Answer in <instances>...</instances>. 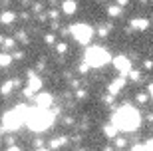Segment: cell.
I'll return each mask as SVG.
<instances>
[{
  "label": "cell",
  "mask_w": 153,
  "mask_h": 151,
  "mask_svg": "<svg viewBox=\"0 0 153 151\" xmlns=\"http://www.w3.org/2000/svg\"><path fill=\"white\" fill-rule=\"evenodd\" d=\"M129 78L133 80V82H137V80L141 78V74H139V72H133V70H131V72H129Z\"/></svg>",
  "instance_id": "obj_24"
},
{
  "label": "cell",
  "mask_w": 153,
  "mask_h": 151,
  "mask_svg": "<svg viewBox=\"0 0 153 151\" xmlns=\"http://www.w3.org/2000/svg\"><path fill=\"white\" fill-rule=\"evenodd\" d=\"M14 58H16V60H22L24 54H22V52H16V54H14Z\"/></svg>",
  "instance_id": "obj_35"
},
{
  "label": "cell",
  "mask_w": 153,
  "mask_h": 151,
  "mask_svg": "<svg viewBox=\"0 0 153 151\" xmlns=\"http://www.w3.org/2000/svg\"><path fill=\"white\" fill-rule=\"evenodd\" d=\"M42 8H44V6H42V4H34V12H40V10H42Z\"/></svg>",
  "instance_id": "obj_36"
},
{
  "label": "cell",
  "mask_w": 153,
  "mask_h": 151,
  "mask_svg": "<svg viewBox=\"0 0 153 151\" xmlns=\"http://www.w3.org/2000/svg\"><path fill=\"white\" fill-rule=\"evenodd\" d=\"M135 101H139V103L143 106V103H147V101H149V95L147 94H137L135 95Z\"/></svg>",
  "instance_id": "obj_18"
},
{
  "label": "cell",
  "mask_w": 153,
  "mask_h": 151,
  "mask_svg": "<svg viewBox=\"0 0 153 151\" xmlns=\"http://www.w3.org/2000/svg\"><path fill=\"white\" fill-rule=\"evenodd\" d=\"M52 121H54V115L48 109H42V107L26 109V115H24V123L32 131H44L52 125Z\"/></svg>",
  "instance_id": "obj_2"
},
{
  "label": "cell",
  "mask_w": 153,
  "mask_h": 151,
  "mask_svg": "<svg viewBox=\"0 0 153 151\" xmlns=\"http://www.w3.org/2000/svg\"><path fill=\"white\" fill-rule=\"evenodd\" d=\"M6 143H8V145H12V143H14V137H12V135H8V137H6Z\"/></svg>",
  "instance_id": "obj_33"
},
{
  "label": "cell",
  "mask_w": 153,
  "mask_h": 151,
  "mask_svg": "<svg viewBox=\"0 0 153 151\" xmlns=\"http://www.w3.org/2000/svg\"><path fill=\"white\" fill-rule=\"evenodd\" d=\"M108 32H109V30L105 28V26H102V28L97 30V34H100V36H102V38H105V36H108Z\"/></svg>",
  "instance_id": "obj_25"
},
{
  "label": "cell",
  "mask_w": 153,
  "mask_h": 151,
  "mask_svg": "<svg viewBox=\"0 0 153 151\" xmlns=\"http://www.w3.org/2000/svg\"><path fill=\"white\" fill-rule=\"evenodd\" d=\"M66 137H54V139L50 141V149L54 151V149H58V147H62V145H66Z\"/></svg>",
  "instance_id": "obj_14"
},
{
  "label": "cell",
  "mask_w": 153,
  "mask_h": 151,
  "mask_svg": "<svg viewBox=\"0 0 153 151\" xmlns=\"http://www.w3.org/2000/svg\"><path fill=\"white\" fill-rule=\"evenodd\" d=\"M123 86H125V80H123V76H121V78L114 80V82L108 86V91L111 95H115V94H119V91H121V88H123Z\"/></svg>",
  "instance_id": "obj_8"
},
{
  "label": "cell",
  "mask_w": 153,
  "mask_h": 151,
  "mask_svg": "<svg viewBox=\"0 0 153 151\" xmlns=\"http://www.w3.org/2000/svg\"><path fill=\"white\" fill-rule=\"evenodd\" d=\"M121 10H123V8H121L119 4H111V6H108V14H109L111 18L121 16Z\"/></svg>",
  "instance_id": "obj_13"
},
{
  "label": "cell",
  "mask_w": 153,
  "mask_h": 151,
  "mask_svg": "<svg viewBox=\"0 0 153 151\" xmlns=\"http://www.w3.org/2000/svg\"><path fill=\"white\" fill-rule=\"evenodd\" d=\"M6 151H22V149H20L18 145H14V143H12V145H8V149H6Z\"/></svg>",
  "instance_id": "obj_30"
},
{
  "label": "cell",
  "mask_w": 153,
  "mask_h": 151,
  "mask_svg": "<svg viewBox=\"0 0 153 151\" xmlns=\"http://www.w3.org/2000/svg\"><path fill=\"white\" fill-rule=\"evenodd\" d=\"M125 145H127V141H125L123 137H117V139H115V147H117V149H123Z\"/></svg>",
  "instance_id": "obj_20"
},
{
  "label": "cell",
  "mask_w": 153,
  "mask_h": 151,
  "mask_svg": "<svg viewBox=\"0 0 153 151\" xmlns=\"http://www.w3.org/2000/svg\"><path fill=\"white\" fill-rule=\"evenodd\" d=\"M62 10H64V14L72 16V14H76V10H78V4H76L74 0H64L62 2Z\"/></svg>",
  "instance_id": "obj_11"
},
{
  "label": "cell",
  "mask_w": 153,
  "mask_h": 151,
  "mask_svg": "<svg viewBox=\"0 0 153 151\" xmlns=\"http://www.w3.org/2000/svg\"><path fill=\"white\" fill-rule=\"evenodd\" d=\"M70 32L74 34V38L78 40L79 44H90L91 38H94V30H91V26H88V24H84V22L74 24V26L70 28Z\"/></svg>",
  "instance_id": "obj_5"
},
{
  "label": "cell",
  "mask_w": 153,
  "mask_h": 151,
  "mask_svg": "<svg viewBox=\"0 0 153 151\" xmlns=\"http://www.w3.org/2000/svg\"><path fill=\"white\" fill-rule=\"evenodd\" d=\"M24 115H26V107L24 106H18L16 109L6 112L4 115H2V125H4V129L6 131H16L24 123Z\"/></svg>",
  "instance_id": "obj_3"
},
{
  "label": "cell",
  "mask_w": 153,
  "mask_h": 151,
  "mask_svg": "<svg viewBox=\"0 0 153 151\" xmlns=\"http://www.w3.org/2000/svg\"><path fill=\"white\" fill-rule=\"evenodd\" d=\"M32 94H34V90H30L28 86H26V88H24V95H26V97H32Z\"/></svg>",
  "instance_id": "obj_28"
},
{
  "label": "cell",
  "mask_w": 153,
  "mask_h": 151,
  "mask_svg": "<svg viewBox=\"0 0 153 151\" xmlns=\"http://www.w3.org/2000/svg\"><path fill=\"white\" fill-rule=\"evenodd\" d=\"M111 123L117 125V129H123V131H135L139 125H141V115L135 107L131 106H123L121 109L111 115Z\"/></svg>",
  "instance_id": "obj_1"
},
{
  "label": "cell",
  "mask_w": 153,
  "mask_h": 151,
  "mask_svg": "<svg viewBox=\"0 0 153 151\" xmlns=\"http://www.w3.org/2000/svg\"><path fill=\"white\" fill-rule=\"evenodd\" d=\"M34 145L36 147H42V139H40V137H36V139H34Z\"/></svg>",
  "instance_id": "obj_32"
},
{
  "label": "cell",
  "mask_w": 153,
  "mask_h": 151,
  "mask_svg": "<svg viewBox=\"0 0 153 151\" xmlns=\"http://www.w3.org/2000/svg\"><path fill=\"white\" fill-rule=\"evenodd\" d=\"M127 2H129V0H117V4L121 6V8H123V6H127Z\"/></svg>",
  "instance_id": "obj_34"
},
{
  "label": "cell",
  "mask_w": 153,
  "mask_h": 151,
  "mask_svg": "<svg viewBox=\"0 0 153 151\" xmlns=\"http://www.w3.org/2000/svg\"><path fill=\"white\" fill-rule=\"evenodd\" d=\"M50 18H52V20H54V18H58V12H56V10H52V12H50Z\"/></svg>",
  "instance_id": "obj_38"
},
{
  "label": "cell",
  "mask_w": 153,
  "mask_h": 151,
  "mask_svg": "<svg viewBox=\"0 0 153 151\" xmlns=\"http://www.w3.org/2000/svg\"><path fill=\"white\" fill-rule=\"evenodd\" d=\"M114 66H115V70H117L121 76H129L131 62H129V58H127V56H115L114 58Z\"/></svg>",
  "instance_id": "obj_6"
},
{
  "label": "cell",
  "mask_w": 153,
  "mask_h": 151,
  "mask_svg": "<svg viewBox=\"0 0 153 151\" xmlns=\"http://www.w3.org/2000/svg\"><path fill=\"white\" fill-rule=\"evenodd\" d=\"M131 151H151V149H149V147H147V143H145V145H135Z\"/></svg>",
  "instance_id": "obj_23"
},
{
  "label": "cell",
  "mask_w": 153,
  "mask_h": 151,
  "mask_svg": "<svg viewBox=\"0 0 153 151\" xmlns=\"http://www.w3.org/2000/svg\"><path fill=\"white\" fill-rule=\"evenodd\" d=\"M131 28L133 30H147L149 20L147 18H133V20H131Z\"/></svg>",
  "instance_id": "obj_10"
},
{
  "label": "cell",
  "mask_w": 153,
  "mask_h": 151,
  "mask_svg": "<svg viewBox=\"0 0 153 151\" xmlns=\"http://www.w3.org/2000/svg\"><path fill=\"white\" fill-rule=\"evenodd\" d=\"M78 151H85V149H78Z\"/></svg>",
  "instance_id": "obj_44"
},
{
  "label": "cell",
  "mask_w": 153,
  "mask_h": 151,
  "mask_svg": "<svg viewBox=\"0 0 153 151\" xmlns=\"http://www.w3.org/2000/svg\"><path fill=\"white\" fill-rule=\"evenodd\" d=\"M36 151H52V149H44V147H38Z\"/></svg>",
  "instance_id": "obj_41"
},
{
  "label": "cell",
  "mask_w": 153,
  "mask_h": 151,
  "mask_svg": "<svg viewBox=\"0 0 153 151\" xmlns=\"http://www.w3.org/2000/svg\"><path fill=\"white\" fill-rule=\"evenodd\" d=\"M52 101H54V97H52L50 94H40L38 97H36V106L42 107V109H50Z\"/></svg>",
  "instance_id": "obj_7"
},
{
  "label": "cell",
  "mask_w": 153,
  "mask_h": 151,
  "mask_svg": "<svg viewBox=\"0 0 153 151\" xmlns=\"http://www.w3.org/2000/svg\"><path fill=\"white\" fill-rule=\"evenodd\" d=\"M10 64H12V56L6 54V52H2V54H0V68H8Z\"/></svg>",
  "instance_id": "obj_15"
},
{
  "label": "cell",
  "mask_w": 153,
  "mask_h": 151,
  "mask_svg": "<svg viewBox=\"0 0 153 151\" xmlns=\"http://www.w3.org/2000/svg\"><path fill=\"white\" fill-rule=\"evenodd\" d=\"M103 133H105V137H115L117 135V125L115 123H108L103 127Z\"/></svg>",
  "instance_id": "obj_12"
},
{
  "label": "cell",
  "mask_w": 153,
  "mask_h": 151,
  "mask_svg": "<svg viewBox=\"0 0 153 151\" xmlns=\"http://www.w3.org/2000/svg\"><path fill=\"white\" fill-rule=\"evenodd\" d=\"M147 119H149V121H153V113H149V115H147Z\"/></svg>",
  "instance_id": "obj_42"
},
{
  "label": "cell",
  "mask_w": 153,
  "mask_h": 151,
  "mask_svg": "<svg viewBox=\"0 0 153 151\" xmlns=\"http://www.w3.org/2000/svg\"><path fill=\"white\" fill-rule=\"evenodd\" d=\"M103 151H114V147H109V145H108V147H103Z\"/></svg>",
  "instance_id": "obj_40"
},
{
  "label": "cell",
  "mask_w": 153,
  "mask_h": 151,
  "mask_svg": "<svg viewBox=\"0 0 153 151\" xmlns=\"http://www.w3.org/2000/svg\"><path fill=\"white\" fill-rule=\"evenodd\" d=\"M147 147H149V149L153 151V139H149V141H147Z\"/></svg>",
  "instance_id": "obj_39"
},
{
  "label": "cell",
  "mask_w": 153,
  "mask_h": 151,
  "mask_svg": "<svg viewBox=\"0 0 153 151\" xmlns=\"http://www.w3.org/2000/svg\"><path fill=\"white\" fill-rule=\"evenodd\" d=\"M78 70H79V74H88V72H90V64H88V62H82V64H79V68H78Z\"/></svg>",
  "instance_id": "obj_19"
},
{
  "label": "cell",
  "mask_w": 153,
  "mask_h": 151,
  "mask_svg": "<svg viewBox=\"0 0 153 151\" xmlns=\"http://www.w3.org/2000/svg\"><path fill=\"white\" fill-rule=\"evenodd\" d=\"M143 2H147V0H143Z\"/></svg>",
  "instance_id": "obj_45"
},
{
  "label": "cell",
  "mask_w": 153,
  "mask_h": 151,
  "mask_svg": "<svg viewBox=\"0 0 153 151\" xmlns=\"http://www.w3.org/2000/svg\"><path fill=\"white\" fill-rule=\"evenodd\" d=\"M2 42H4V38H2V36H0V44H2Z\"/></svg>",
  "instance_id": "obj_43"
},
{
  "label": "cell",
  "mask_w": 153,
  "mask_h": 151,
  "mask_svg": "<svg viewBox=\"0 0 153 151\" xmlns=\"http://www.w3.org/2000/svg\"><path fill=\"white\" fill-rule=\"evenodd\" d=\"M56 52L60 54V56H64V54L68 52V44H66V42H60V44H56Z\"/></svg>",
  "instance_id": "obj_17"
},
{
  "label": "cell",
  "mask_w": 153,
  "mask_h": 151,
  "mask_svg": "<svg viewBox=\"0 0 153 151\" xmlns=\"http://www.w3.org/2000/svg\"><path fill=\"white\" fill-rule=\"evenodd\" d=\"M14 20H16V14L10 12V10H6V12L0 14V24H2V26H10V24H14Z\"/></svg>",
  "instance_id": "obj_9"
},
{
  "label": "cell",
  "mask_w": 153,
  "mask_h": 151,
  "mask_svg": "<svg viewBox=\"0 0 153 151\" xmlns=\"http://www.w3.org/2000/svg\"><path fill=\"white\" fill-rule=\"evenodd\" d=\"M103 101H105L108 106H111V103H114V95H111V94H109V95H105V97H103Z\"/></svg>",
  "instance_id": "obj_27"
},
{
  "label": "cell",
  "mask_w": 153,
  "mask_h": 151,
  "mask_svg": "<svg viewBox=\"0 0 153 151\" xmlns=\"http://www.w3.org/2000/svg\"><path fill=\"white\" fill-rule=\"evenodd\" d=\"M44 42H46V44H54V42H56L54 34H46V36H44Z\"/></svg>",
  "instance_id": "obj_21"
},
{
  "label": "cell",
  "mask_w": 153,
  "mask_h": 151,
  "mask_svg": "<svg viewBox=\"0 0 153 151\" xmlns=\"http://www.w3.org/2000/svg\"><path fill=\"white\" fill-rule=\"evenodd\" d=\"M85 62L90 64V68H102L109 62V52L103 50L102 46H91L85 52Z\"/></svg>",
  "instance_id": "obj_4"
},
{
  "label": "cell",
  "mask_w": 153,
  "mask_h": 151,
  "mask_svg": "<svg viewBox=\"0 0 153 151\" xmlns=\"http://www.w3.org/2000/svg\"><path fill=\"white\" fill-rule=\"evenodd\" d=\"M147 91H149V95L153 97V84H149V86H147Z\"/></svg>",
  "instance_id": "obj_37"
},
{
  "label": "cell",
  "mask_w": 153,
  "mask_h": 151,
  "mask_svg": "<svg viewBox=\"0 0 153 151\" xmlns=\"http://www.w3.org/2000/svg\"><path fill=\"white\" fill-rule=\"evenodd\" d=\"M2 44H4V48H12V46H14V38H4Z\"/></svg>",
  "instance_id": "obj_22"
},
{
  "label": "cell",
  "mask_w": 153,
  "mask_h": 151,
  "mask_svg": "<svg viewBox=\"0 0 153 151\" xmlns=\"http://www.w3.org/2000/svg\"><path fill=\"white\" fill-rule=\"evenodd\" d=\"M143 68H145V70H151V68H153V62H151V60H147L145 64H143Z\"/></svg>",
  "instance_id": "obj_31"
},
{
  "label": "cell",
  "mask_w": 153,
  "mask_h": 151,
  "mask_svg": "<svg viewBox=\"0 0 153 151\" xmlns=\"http://www.w3.org/2000/svg\"><path fill=\"white\" fill-rule=\"evenodd\" d=\"M18 38H20V42H22V44H28V36H26L24 32H20V34H18Z\"/></svg>",
  "instance_id": "obj_26"
},
{
  "label": "cell",
  "mask_w": 153,
  "mask_h": 151,
  "mask_svg": "<svg viewBox=\"0 0 153 151\" xmlns=\"http://www.w3.org/2000/svg\"><path fill=\"white\" fill-rule=\"evenodd\" d=\"M12 90H14V82H4V84H2V88H0V94H2V95H8Z\"/></svg>",
  "instance_id": "obj_16"
},
{
  "label": "cell",
  "mask_w": 153,
  "mask_h": 151,
  "mask_svg": "<svg viewBox=\"0 0 153 151\" xmlns=\"http://www.w3.org/2000/svg\"><path fill=\"white\" fill-rule=\"evenodd\" d=\"M76 95H78V100H84L88 94H85V90H78V94H76Z\"/></svg>",
  "instance_id": "obj_29"
}]
</instances>
